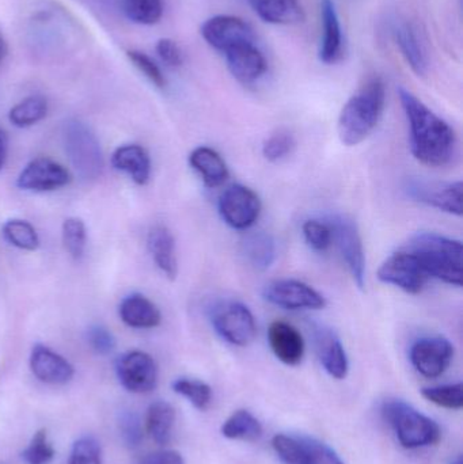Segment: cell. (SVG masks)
<instances>
[{
	"instance_id": "1",
	"label": "cell",
	"mask_w": 463,
	"mask_h": 464,
	"mask_svg": "<svg viewBox=\"0 0 463 464\" xmlns=\"http://www.w3.org/2000/svg\"><path fill=\"white\" fill-rule=\"evenodd\" d=\"M405 117L410 125V151L421 165L446 168L457 157L456 130L407 89H399Z\"/></svg>"
},
{
	"instance_id": "2",
	"label": "cell",
	"mask_w": 463,
	"mask_h": 464,
	"mask_svg": "<svg viewBox=\"0 0 463 464\" xmlns=\"http://www.w3.org/2000/svg\"><path fill=\"white\" fill-rule=\"evenodd\" d=\"M386 105V86L382 79H369L345 103L337 130L342 143L355 147L363 143L380 124Z\"/></svg>"
},
{
	"instance_id": "3",
	"label": "cell",
	"mask_w": 463,
	"mask_h": 464,
	"mask_svg": "<svg viewBox=\"0 0 463 464\" xmlns=\"http://www.w3.org/2000/svg\"><path fill=\"white\" fill-rule=\"evenodd\" d=\"M407 250L418 256L429 277L449 285L462 286L461 240L437 232H419L410 239Z\"/></svg>"
},
{
	"instance_id": "4",
	"label": "cell",
	"mask_w": 463,
	"mask_h": 464,
	"mask_svg": "<svg viewBox=\"0 0 463 464\" xmlns=\"http://www.w3.org/2000/svg\"><path fill=\"white\" fill-rule=\"evenodd\" d=\"M382 413L404 449H424L439 441V425L404 401H386Z\"/></svg>"
},
{
	"instance_id": "5",
	"label": "cell",
	"mask_w": 463,
	"mask_h": 464,
	"mask_svg": "<svg viewBox=\"0 0 463 464\" xmlns=\"http://www.w3.org/2000/svg\"><path fill=\"white\" fill-rule=\"evenodd\" d=\"M63 141L71 165L84 179H95L103 170V154L92 130L79 120H68L63 130Z\"/></svg>"
},
{
	"instance_id": "6",
	"label": "cell",
	"mask_w": 463,
	"mask_h": 464,
	"mask_svg": "<svg viewBox=\"0 0 463 464\" xmlns=\"http://www.w3.org/2000/svg\"><path fill=\"white\" fill-rule=\"evenodd\" d=\"M209 321L215 332L234 346H247L257 334V324L252 311L236 300L215 303L209 310Z\"/></svg>"
},
{
	"instance_id": "7",
	"label": "cell",
	"mask_w": 463,
	"mask_h": 464,
	"mask_svg": "<svg viewBox=\"0 0 463 464\" xmlns=\"http://www.w3.org/2000/svg\"><path fill=\"white\" fill-rule=\"evenodd\" d=\"M331 226L333 240L339 247L342 261L352 276L353 283L359 289L366 285V256H364L363 240L355 220L347 215H332L326 219Z\"/></svg>"
},
{
	"instance_id": "8",
	"label": "cell",
	"mask_w": 463,
	"mask_h": 464,
	"mask_svg": "<svg viewBox=\"0 0 463 464\" xmlns=\"http://www.w3.org/2000/svg\"><path fill=\"white\" fill-rule=\"evenodd\" d=\"M378 280L396 286L410 295H419L431 280L421 262L412 251L401 250L391 254L377 272Z\"/></svg>"
},
{
	"instance_id": "9",
	"label": "cell",
	"mask_w": 463,
	"mask_h": 464,
	"mask_svg": "<svg viewBox=\"0 0 463 464\" xmlns=\"http://www.w3.org/2000/svg\"><path fill=\"white\" fill-rule=\"evenodd\" d=\"M261 209L263 204L257 193L241 184L228 187L217 201L220 218L233 230L246 231L252 228L260 218Z\"/></svg>"
},
{
	"instance_id": "10",
	"label": "cell",
	"mask_w": 463,
	"mask_h": 464,
	"mask_svg": "<svg viewBox=\"0 0 463 464\" xmlns=\"http://www.w3.org/2000/svg\"><path fill=\"white\" fill-rule=\"evenodd\" d=\"M405 193L418 203L445 214L462 217L463 185L461 181L440 182L423 179H408Z\"/></svg>"
},
{
	"instance_id": "11",
	"label": "cell",
	"mask_w": 463,
	"mask_h": 464,
	"mask_svg": "<svg viewBox=\"0 0 463 464\" xmlns=\"http://www.w3.org/2000/svg\"><path fill=\"white\" fill-rule=\"evenodd\" d=\"M272 447L285 464H345L326 444L295 435H276Z\"/></svg>"
},
{
	"instance_id": "12",
	"label": "cell",
	"mask_w": 463,
	"mask_h": 464,
	"mask_svg": "<svg viewBox=\"0 0 463 464\" xmlns=\"http://www.w3.org/2000/svg\"><path fill=\"white\" fill-rule=\"evenodd\" d=\"M263 297L283 310H323L326 300L317 289L299 280H276L264 286Z\"/></svg>"
},
{
	"instance_id": "13",
	"label": "cell",
	"mask_w": 463,
	"mask_h": 464,
	"mask_svg": "<svg viewBox=\"0 0 463 464\" xmlns=\"http://www.w3.org/2000/svg\"><path fill=\"white\" fill-rule=\"evenodd\" d=\"M410 359L413 368L424 378H439L453 362L454 345L442 335L419 338L410 346Z\"/></svg>"
},
{
	"instance_id": "14",
	"label": "cell",
	"mask_w": 463,
	"mask_h": 464,
	"mask_svg": "<svg viewBox=\"0 0 463 464\" xmlns=\"http://www.w3.org/2000/svg\"><path fill=\"white\" fill-rule=\"evenodd\" d=\"M116 373L121 386L133 394H147L157 387V362L146 352L130 351L122 354L117 360Z\"/></svg>"
},
{
	"instance_id": "15",
	"label": "cell",
	"mask_w": 463,
	"mask_h": 464,
	"mask_svg": "<svg viewBox=\"0 0 463 464\" xmlns=\"http://www.w3.org/2000/svg\"><path fill=\"white\" fill-rule=\"evenodd\" d=\"M201 35L212 48L223 53L241 44L255 43L250 24L233 15H217L208 19L201 26Z\"/></svg>"
},
{
	"instance_id": "16",
	"label": "cell",
	"mask_w": 463,
	"mask_h": 464,
	"mask_svg": "<svg viewBox=\"0 0 463 464\" xmlns=\"http://www.w3.org/2000/svg\"><path fill=\"white\" fill-rule=\"evenodd\" d=\"M67 169L48 158L32 160L16 179V187L27 192H52L70 184Z\"/></svg>"
},
{
	"instance_id": "17",
	"label": "cell",
	"mask_w": 463,
	"mask_h": 464,
	"mask_svg": "<svg viewBox=\"0 0 463 464\" xmlns=\"http://www.w3.org/2000/svg\"><path fill=\"white\" fill-rule=\"evenodd\" d=\"M313 340H314L315 353L323 370L337 381L347 378L350 362H348L344 345L336 332L323 324H318L313 330Z\"/></svg>"
},
{
	"instance_id": "18",
	"label": "cell",
	"mask_w": 463,
	"mask_h": 464,
	"mask_svg": "<svg viewBox=\"0 0 463 464\" xmlns=\"http://www.w3.org/2000/svg\"><path fill=\"white\" fill-rule=\"evenodd\" d=\"M231 75L242 84H252L266 72V60L255 43L241 44L225 52Z\"/></svg>"
},
{
	"instance_id": "19",
	"label": "cell",
	"mask_w": 463,
	"mask_h": 464,
	"mask_svg": "<svg viewBox=\"0 0 463 464\" xmlns=\"http://www.w3.org/2000/svg\"><path fill=\"white\" fill-rule=\"evenodd\" d=\"M29 362L33 375L46 384L68 383L75 373L68 360L41 343L32 349Z\"/></svg>"
},
{
	"instance_id": "20",
	"label": "cell",
	"mask_w": 463,
	"mask_h": 464,
	"mask_svg": "<svg viewBox=\"0 0 463 464\" xmlns=\"http://www.w3.org/2000/svg\"><path fill=\"white\" fill-rule=\"evenodd\" d=\"M268 343L283 364L298 365L304 357V340L301 332L287 322L276 321L268 329Z\"/></svg>"
},
{
	"instance_id": "21",
	"label": "cell",
	"mask_w": 463,
	"mask_h": 464,
	"mask_svg": "<svg viewBox=\"0 0 463 464\" xmlns=\"http://www.w3.org/2000/svg\"><path fill=\"white\" fill-rule=\"evenodd\" d=\"M189 165L200 176L204 185L211 189L222 187L230 177L227 163L211 147L201 146L193 150L189 155Z\"/></svg>"
},
{
	"instance_id": "22",
	"label": "cell",
	"mask_w": 463,
	"mask_h": 464,
	"mask_svg": "<svg viewBox=\"0 0 463 464\" xmlns=\"http://www.w3.org/2000/svg\"><path fill=\"white\" fill-rule=\"evenodd\" d=\"M147 246L158 269L166 277L174 280L178 275V261H177L176 240L171 231L165 226H155L149 232Z\"/></svg>"
},
{
	"instance_id": "23",
	"label": "cell",
	"mask_w": 463,
	"mask_h": 464,
	"mask_svg": "<svg viewBox=\"0 0 463 464\" xmlns=\"http://www.w3.org/2000/svg\"><path fill=\"white\" fill-rule=\"evenodd\" d=\"M111 165L116 170L130 176V179L138 185H146L151 177V160L149 152L138 144L119 147L111 155Z\"/></svg>"
},
{
	"instance_id": "24",
	"label": "cell",
	"mask_w": 463,
	"mask_h": 464,
	"mask_svg": "<svg viewBox=\"0 0 463 464\" xmlns=\"http://www.w3.org/2000/svg\"><path fill=\"white\" fill-rule=\"evenodd\" d=\"M120 318L132 329H154L162 321L159 308L141 294H132L122 300L119 307Z\"/></svg>"
},
{
	"instance_id": "25",
	"label": "cell",
	"mask_w": 463,
	"mask_h": 464,
	"mask_svg": "<svg viewBox=\"0 0 463 464\" xmlns=\"http://www.w3.org/2000/svg\"><path fill=\"white\" fill-rule=\"evenodd\" d=\"M323 37L321 40L320 59L326 64H333L342 56V33L333 0H321Z\"/></svg>"
},
{
	"instance_id": "26",
	"label": "cell",
	"mask_w": 463,
	"mask_h": 464,
	"mask_svg": "<svg viewBox=\"0 0 463 464\" xmlns=\"http://www.w3.org/2000/svg\"><path fill=\"white\" fill-rule=\"evenodd\" d=\"M242 253L255 269L266 270L276 261V240L269 232H249L242 239Z\"/></svg>"
},
{
	"instance_id": "27",
	"label": "cell",
	"mask_w": 463,
	"mask_h": 464,
	"mask_svg": "<svg viewBox=\"0 0 463 464\" xmlns=\"http://www.w3.org/2000/svg\"><path fill=\"white\" fill-rule=\"evenodd\" d=\"M249 5L268 24H295L304 19L298 0H249Z\"/></svg>"
},
{
	"instance_id": "28",
	"label": "cell",
	"mask_w": 463,
	"mask_h": 464,
	"mask_svg": "<svg viewBox=\"0 0 463 464\" xmlns=\"http://www.w3.org/2000/svg\"><path fill=\"white\" fill-rule=\"evenodd\" d=\"M397 45L400 46L402 56L407 60L408 64L412 68L413 72L419 76H424L429 70V60H427L426 49L419 38L415 27L407 22L397 24L394 29Z\"/></svg>"
},
{
	"instance_id": "29",
	"label": "cell",
	"mask_w": 463,
	"mask_h": 464,
	"mask_svg": "<svg viewBox=\"0 0 463 464\" xmlns=\"http://www.w3.org/2000/svg\"><path fill=\"white\" fill-rule=\"evenodd\" d=\"M174 424H176V411L170 403L157 401L150 405L146 416V430L155 443L166 446L171 440Z\"/></svg>"
},
{
	"instance_id": "30",
	"label": "cell",
	"mask_w": 463,
	"mask_h": 464,
	"mask_svg": "<svg viewBox=\"0 0 463 464\" xmlns=\"http://www.w3.org/2000/svg\"><path fill=\"white\" fill-rule=\"evenodd\" d=\"M222 435L230 440L255 441L263 435V427L250 411H236L222 425Z\"/></svg>"
},
{
	"instance_id": "31",
	"label": "cell",
	"mask_w": 463,
	"mask_h": 464,
	"mask_svg": "<svg viewBox=\"0 0 463 464\" xmlns=\"http://www.w3.org/2000/svg\"><path fill=\"white\" fill-rule=\"evenodd\" d=\"M48 113V102L41 95H32L16 103L8 114L11 124L18 128L32 127L41 120L45 119Z\"/></svg>"
},
{
	"instance_id": "32",
	"label": "cell",
	"mask_w": 463,
	"mask_h": 464,
	"mask_svg": "<svg viewBox=\"0 0 463 464\" xmlns=\"http://www.w3.org/2000/svg\"><path fill=\"white\" fill-rule=\"evenodd\" d=\"M121 10L130 21L139 24H158L163 15L162 0H121Z\"/></svg>"
},
{
	"instance_id": "33",
	"label": "cell",
	"mask_w": 463,
	"mask_h": 464,
	"mask_svg": "<svg viewBox=\"0 0 463 464\" xmlns=\"http://www.w3.org/2000/svg\"><path fill=\"white\" fill-rule=\"evenodd\" d=\"M5 240L21 250L34 251L40 246L37 231L26 220L11 219L3 226Z\"/></svg>"
},
{
	"instance_id": "34",
	"label": "cell",
	"mask_w": 463,
	"mask_h": 464,
	"mask_svg": "<svg viewBox=\"0 0 463 464\" xmlns=\"http://www.w3.org/2000/svg\"><path fill=\"white\" fill-rule=\"evenodd\" d=\"M173 392L189 401L198 411H204L212 402V390L198 379L179 378L171 384Z\"/></svg>"
},
{
	"instance_id": "35",
	"label": "cell",
	"mask_w": 463,
	"mask_h": 464,
	"mask_svg": "<svg viewBox=\"0 0 463 464\" xmlns=\"http://www.w3.org/2000/svg\"><path fill=\"white\" fill-rule=\"evenodd\" d=\"M421 395L429 402L449 411H459L463 408L462 383L443 384V386L426 387Z\"/></svg>"
},
{
	"instance_id": "36",
	"label": "cell",
	"mask_w": 463,
	"mask_h": 464,
	"mask_svg": "<svg viewBox=\"0 0 463 464\" xmlns=\"http://www.w3.org/2000/svg\"><path fill=\"white\" fill-rule=\"evenodd\" d=\"M63 243L65 250L73 259H81L86 250V226L78 218H68L63 223Z\"/></svg>"
},
{
	"instance_id": "37",
	"label": "cell",
	"mask_w": 463,
	"mask_h": 464,
	"mask_svg": "<svg viewBox=\"0 0 463 464\" xmlns=\"http://www.w3.org/2000/svg\"><path fill=\"white\" fill-rule=\"evenodd\" d=\"M54 449L49 443L45 430H37L30 440L29 446L22 452V459L27 464H49L53 460Z\"/></svg>"
},
{
	"instance_id": "38",
	"label": "cell",
	"mask_w": 463,
	"mask_h": 464,
	"mask_svg": "<svg viewBox=\"0 0 463 464\" xmlns=\"http://www.w3.org/2000/svg\"><path fill=\"white\" fill-rule=\"evenodd\" d=\"M302 232L309 247L318 253L328 250L333 243V234L326 220L325 222L315 219L307 220L302 226Z\"/></svg>"
},
{
	"instance_id": "39",
	"label": "cell",
	"mask_w": 463,
	"mask_h": 464,
	"mask_svg": "<svg viewBox=\"0 0 463 464\" xmlns=\"http://www.w3.org/2000/svg\"><path fill=\"white\" fill-rule=\"evenodd\" d=\"M68 464H102V450L97 439L82 436L71 449Z\"/></svg>"
},
{
	"instance_id": "40",
	"label": "cell",
	"mask_w": 463,
	"mask_h": 464,
	"mask_svg": "<svg viewBox=\"0 0 463 464\" xmlns=\"http://www.w3.org/2000/svg\"><path fill=\"white\" fill-rule=\"evenodd\" d=\"M294 149H295L294 136L288 132H277L264 141L263 155L268 162L277 163L285 160Z\"/></svg>"
},
{
	"instance_id": "41",
	"label": "cell",
	"mask_w": 463,
	"mask_h": 464,
	"mask_svg": "<svg viewBox=\"0 0 463 464\" xmlns=\"http://www.w3.org/2000/svg\"><path fill=\"white\" fill-rule=\"evenodd\" d=\"M119 430L125 446L136 449L143 440V425L135 411H124L119 416Z\"/></svg>"
},
{
	"instance_id": "42",
	"label": "cell",
	"mask_w": 463,
	"mask_h": 464,
	"mask_svg": "<svg viewBox=\"0 0 463 464\" xmlns=\"http://www.w3.org/2000/svg\"><path fill=\"white\" fill-rule=\"evenodd\" d=\"M127 56L130 57V62L135 64V67L151 82L152 84L158 89H165L166 78L160 71L159 65L149 56L140 51H128Z\"/></svg>"
},
{
	"instance_id": "43",
	"label": "cell",
	"mask_w": 463,
	"mask_h": 464,
	"mask_svg": "<svg viewBox=\"0 0 463 464\" xmlns=\"http://www.w3.org/2000/svg\"><path fill=\"white\" fill-rule=\"evenodd\" d=\"M87 341L92 351L98 354H109L116 348V338L111 334V330L106 329L102 324H94L87 332Z\"/></svg>"
},
{
	"instance_id": "44",
	"label": "cell",
	"mask_w": 463,
	"mask_h": 464,
	"mask_svg": "<svg viewBox=\"0 0 463 464\" xmlns=\"http://www.w3.org/2000/svg\"><path fill=\"white\" fill-rule=\"evenodd\" d=\"M155 49H157L158 56L169 67H179L184 63V53H182L181 48L176 41L170 40V38H160Z\"/></svg>"
},
{
	"instance_id": "45",
	"label": "cell",
	"mask_w": 463,
	"mask_h": 464,
	"mask_svg": "<svg viewBox=\"0 0 463 464\" xmlns=\"http://www.w3.org/2000/svg\"><path fill=\"white\" fill-rule=\"evenodd\" d=\"M139 464H185V460L179 452L165 450L147 455Z\"/></svg>"
},
{
	"instance_id": "46",
	"label": "cell",
	"mask_w": 463,
	"mask_h": 464,
	"mask_svg": "<svg viewBox=\"0 0 463 464\" xmlns=\"http://www.w3.org/2000/svg\"><path fill=\"white\" fill-rule=\"evenodd\" d=\"M5 158H7V143H5V135L0 130V170L5 166Z\"/></svg>"
},
{
	"instance_id": "47",
	"label": "cell",
	"mask_w": 463,
	"mask_h": 464,
	"mask_svg": "<svg viewBox=\"0 0 463 464\" xmlns=\"http://www.w3.org/2000/svg\"><path fill=\"white\" fill-rule=\"evenodd\" d=\"M5 52H7V48H5V43L3 41V38L0 37V60L5 57Z\"/></svg>"
},
{
	"instance_id": "48",
	"label": "cell",
	"mask_w": 463,
	"mask_h": 464,
	"mask_svg": "<svg viewBox=\"0 0 463 464\" xmlns=\"http://www.w3.org/2000/svg\"><path fill=\"white\" fill-rule=\"evenodd\" d=\"M449 464H463L461 455H458V457L454 458V459H451L450 463Z\"/></svg>"
}]
</instances>
